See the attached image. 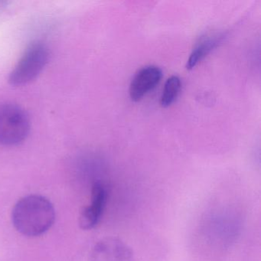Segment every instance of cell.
<instances>
[{
    "label": "cell",
    "instance_id": "obj_4",
    "mask_svg": "<svg viewBox=\"0 0 261 261\" xmlns=\"http://www.w3.org/2000/svg\"><path fill=\"white\" fill-rule=\"evenodd\" d=\"M48 57V48L44 44L36 42L30 45L10 73V84L21 86L35 80L43 71Z\"/></svg>",
    "mask_w": 261,
    "mask_h": 261
},
{
    "label": "cell",
    "instance_id": "obj_6",
    "mask_svg": "<svg viewBox=\"0 0 261 261\" xmlns=\"http://www.w3.org/2000/svg\"><path fill=\"white\" fill-rule=\"evenodd\" d=\"M108 200L106 186L95 181L91 189V204L82 210L79 218V224L84 230H91L100 222Z\"/></svg>",
    "mask_w": 261,
    "mask_h": 261
},
{
    "label": "cell",
    "instance_id": "obj_1",
    "mask_svg": "<svg viewBox=\"0 0 261 261\" xmlns=\"http://www.w3.org/2000/svg\"><path fill=\"white\" fill-rule=\"evenodd\" d=\"M56 220V210L49 200L38 195L23 197L15 204L12 221L24 236H40L48 231Z\"/></svg>",
    "mask_w": 261,
    "mask_h": 261
},
{
    "label": "cell",
    "instance_id": "obj_3",
    "mask_svg": "<svg viewBox=\"0 0 261 261\" xmlns=\"http://www.w3.org/2000/svg\"><path fill=\"white\" fill-rule=\"evenodd\" d=\"M30 121L25 111L16 105H0V144L16 146L28 137Z\"/></svg>",
    "mask_w": 261,
    "mask_h": 261
},
{
    "label": "cell",
    "instance_id": "obj_7",
    "mask_svg": "<svg viewBox=\"0 0 261 261\" xmlns=\"http://www.w3.org/2000/svg\"><path fill=\"white\" fill-rule=\"evenodd\" d=\"M163 71L155 65H147L139 70L129 85V97L134 102L140 101L161 82Z\"/></svg>",
    "mask_w": 261,
    "mask_h": 261
},
{
    "label": "cell",
    "instance_id": "obj_9",
    "mask_svg": "<svg viewBox=\"0 0 261 261\" xmlns=\"http://www.w3.org/2000/svg\"><path fill=\"white\" fill-rule=\"evenodd\" d=\"M181 88V79L176 75L171 76L166 80L160 97V105L163 108L171 106L178 98Z\"/></svg>",
    "mask_w": 261,
    "mask_h": 261
},
{
    "label": "cell",
    "instance_id": "obj_8",
    "mask_svg": "<svg viewBox=\"0 0 261 261\" xmlns=\"http://www.w3.org/2000/svg\"><path fill=\"white\" fill-rule=\"evenodd\" d=\"M225 36V33H220L201 38L192 49L186 63V68L191 70L195 68L223 42Z\"/></svg>",
    "mask_w": 261,
    "mask_h": 261
},
{
    "label": "cell",
    "instance_id": "obj_5",
    "mask_svg": "<svg viewBox=\"0 0 261 261\" xmlns=\"http://www.w3.org/2000/svg\"><path fill=\"white\" fill-rule=\"evenodd\" d=\"M89 261H134V252L120 238L108 237L94 246Z\"/></svg>",
    "mask_w": 261,
    "mask_h": 261
},
{
    "label": "cell",
    "instance_id": "obj_2",
    "mask_svg": "<svg viewBox=\"0 0 261 261\" xmlns=\"http://www.w3.org/2000/svg\"><path fill=\"white\" fill-rule=\"evenodd\" d=\"M204 224L206 243L221 248L231 245L241 230L239 218L230 210L215 211Z\"/></svg>",
    "mask_w": 261,
    "mask_h": 261
}]
</instances>
